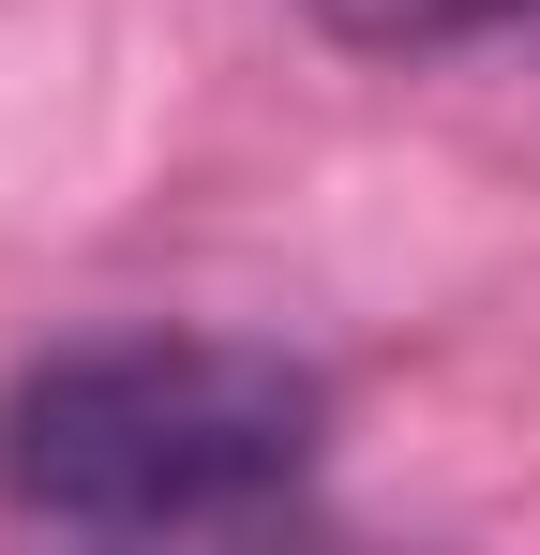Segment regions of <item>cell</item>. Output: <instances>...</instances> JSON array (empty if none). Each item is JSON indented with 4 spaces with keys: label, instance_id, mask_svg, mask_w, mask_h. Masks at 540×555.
<instances>
[{
    "label": "cell",
    "instance_id": "6da1fadb",
    "mask_svg": "<svg viewBox=\"0 0 540 555\" xmlns=\"http://www.w3.org/2000/svg\"><path fill=\"white\" fill-rule=\"evenodd\" d=\"M316 465V375L210 331H136V346H61L0 405V495L76 541H180L241 526Z\"/></svg>",
    "mask_w": 540,
    "mask_h": 555
},
{
    "label": "cell",
    "instance_id": "7a4b0ae2",
    "mask_svg": "<svg viewBox=\"0 0 540 555\" xmlns=\"http://www.w3.org/2000/svg\"><path fill=\"white\" fill-rule=\"evenodd\" d=\"M346 46H465V30H496V15H540V0H316Z\"/></svg>",
    "mask_w": 540,
    "mask_h": 555
}]
</instances>
